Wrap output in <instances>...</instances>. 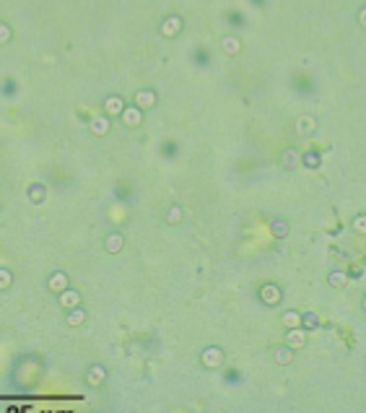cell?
<instances>
[{
  "mask_svg": "<svg viewBox=\"0 0 366 413\" xmlns=\"http://www.w3.org/2000/svg\"><path fill=\"white\" fill-rule=\"evenodd\" d=\"M353 229H356L358 234H366V216H356V218H353Z\"/></svg>",
  "mask_w": 366,
  "mask_h": 413,
  "instance_id": "44dd1931",
  "label": "cell"
},
{
  "mask_svg": "<svg viewBox=\"0 0 366 413\" xmlns=\"http://www.w3.org/2000/svg\"><path fill=\"white\" fill-rule=\"evenodd\" d=\"M306 325H309V328L317 325V317H315V314H309V317H306Z\"/></svg>",
  "mask_w": 366,
  "mask_h": 413,
  "instance_id": "d4e9b609",
  "label": "cell"
},
{
  "mask_svg": "<svg viewBox=\"0 0 366 413\" xmlns=\"http://www.w3.org/2000/svg\"><path fill=\"white\" fill-rule=\"evenodd\" d=\"M358 23L366 29V8H361V11H358Z\"/></svg>",
  "mask_w": 366,
  "mask_h": 413,
  "instance_id": "7402d4cb",
  "label": "cell"
},
{
  "mask_svg": "<svg viewBox=\"0 0 366 413\" xmlns=\"http://www.w3.org/2000/svg\"><path fill=\"white\" fill-rule=\"evenodd\" d=\"M304 161L315 166V164H317V156H315V154H306V156H304Z\"/></svg>",
  "mask_w": 366,
  "mask_h": 413,
  "instance_id": "cb8c5ba5",
  "label": "cell"
},
{
  "mask_svg": "<svg viewBox=\"0 0 366 413\" xmlns=\"http://www.w3.org/2000/svg\"><path fill=\"white\" fill-rule=\"evenodd\" d=\"M104 377H107V372H104V367H99V364L89 367V372H86V382H89L91 387L101 385V382H104Z\"/></svg>",
  "mask_w": 366,
  "mask_h": 413,
  "instance_id": "52a82bcc",
  "label": "cell"
},
{
  "mask_svg": "<svg viewBox=\"0 0 366 413\" xmlns=\"http://www.w3.org/2000/svg\"><path fill=\"white\" fill-rule=\"evenodd\" d=\"M179 29H182V18H179V16H169V18L164 21V26H161V34H164V37H174Z\"/></svg>",
  "mask_w": 366,
  "mask_h": 413,
  "instance_id": "8992f818",
  "label": "cell"
},
{
  "mask_svg": "<svg viewBox=\"0 0 366 413\" xmlns=\"http://www.w3.org/2000/svg\"><path fill=\"white\" fill-rule=\"evenodd\" d=\"M221 44H223V50H226L229 55H237V52L242 50V42H239V39H237L234 34H229V37H223V39H221Z\"/></svg>",
  "mask_w": 366,
  "mask_h": 413,
  "instance_id": "7c38bea8",
  "label": "cell"
},
{
  "mask_svg": "<svg viewBox=\"0 0 366 413\" xmlns=\"http://www.w3.org/2000/svg\"><path fill=\"white\" fill-rule=\"evenodd\" d=\"M260 297H263V302H265V304H278L280 291H278V286H275V283H268V286H263Z\"/></svg>",
  "mask_w": 366,
  "mask_h": 413,
  "instance_id": "ba28073f",
  "label": "cell"
},
{
  "mask_svg": "<svg viewBox=\"0 0 366 413\" xmlns=\"http://www.w3.org/2000/svg\"><path fill=\"white\" fill-rule=\"evenodd\" d=\"M304 343H306V330H304V328H291V330L286 333V346L301 348Z\"/></svg>",
  "mask_w": 366,
  "mask_h": 413,
  "instance_id": "3957f363",
  "label": "cell"
},
{
  "mask_svg": "<svg viewBox=\"0 0 366 413\" xmlns=\"http://www.w3.org/2000/svg\"><path fill=\"white\" fill-rule=\"evenodd\" d=\"M125 109H127V107H125L122 96H117V94H112V96L104 99V112H107V117H117V114H122Z\"/></svg>",
  "mask_w": 366,
  "mask_h": 413,
  "instance_id": "7a4b0ae2",
  "label": "cell"
},
{
  "mask_svg": "<svg viewBox=\"0 0 366 413\" xmlns=\"http://www.w3.org/2000/svg\"><path fill=\"white\" fill-rule=\"evenodd\" d=\"M29 195H32V200H34V198H37V200H39V198H42V190H32V192H29Z\"/></svg>",
  "mask_w": 366,
  "mask_h": 413,
  "instance_id": "83f0119b",
  "label": "cell"
},
{
  "mask_svg": "<svg viewBox=\"0 0 366 413\" xmlns=\"http://www.w3.org/2000/svg\"><path fill=\"white\" fill-rule=\"evenodd\" d=\"M11 283V276H8V271H3V288Z\"/></svg>",
  "mask_w": 366,
  "mask_h": 413,
  "instance_id": "4316f807",
  "label": "cell"
},
{
  "mask_svg": "<svg viewBox=\"0 0 366 413\" xmlns=\"http://www.w3.org/2000/svg\"><path fill=\"white\" fill-rule=\"evenodd\" d=\"M107 130H109V120H107V117H94V120H91V133L104 135Z\"/></svg>",
  "mask_w": 366,
  "mask_h": 413,
  "instance_id": "9a60e30c",
  "label": "cell"
},
{
  "mask_svg": "<svg viewBox=\"0 0 366 413\" xmlns=\"http://www.w3.org/2000/svg\"><path fill=\"white\" fill-rule=\"evenodd\" d=\"M270 229H273V237H289V221H283V218H275L273 224H270Z\"/></svg>",
  "mask_w": 366,
  "mask_h": 413,
  "instance_id": "4fadbf2b",
  "label": "cell"
},
{
  "mask_svg": "<svg viewBox=\"0 0 366 413\" xmlns=\"http://www.w3.org/2000/svg\"><path fill=\"white\" fill-rule=\"evenodd\" d=\"M286 164H289V169H294V164H296V156H294V154H286Z\"/></svg>",
  "mask_w": 366,
  "mask_h": 413,
  "instance_id": "603a6c76",
  "label": "cell"
},
{
  "mask_svg": "<svg viewBox=\"0 0 366 413\" xmlns=\"http://www.w3.org/2000/svg\"><path fill=\"white\" fill-rule=\"evenodd\" d=\"M346 283H348L346 273H330V286H346Z\"/></svg>",
  "mask_w": 366,
  "mask_h": 413,
  "instance_id": "ffe728a7",
  "label": "cell"
},
{
  "mask_svg": "<svg viewBox=\"0 0 366 413\" xmlns=\"http://www.w3.org/2000/svg\"><path fill=\"white\" fill-rule=\"evenodd\" d=\"M122 250V234H109L107 237V252H120Z\"/></svg>",
  "mask_w": 366,
  "mask_h": 413,
  "instance_id": "5bb4252c",
  "label": "cell"
},
{
  "mask_svg": "<svg viewBox=\"0 0 366 413\" xmlns=\"http://www.w3.org/2000/svg\"><path fill=\"white\" fill-rule=\"evenodd\" d=\"M83 320H86V314H83V309H78V307H75V309L68 314V325H81Z\"/></svg>",
  "mask_w": 366,
  "mask_h": 413,
  "instance_id": "ac0fdd59",
  "label": "cell"
},
{
  "mask_svg": "<svg viewBox=\"0 0 366 413\" xmlns=\"http://www.w3.org/2000/svg\"><path fill=\"white\" fill-rule=\"evenodd\" d=\"M296 130L304 135V133H315V120L312 117H301V120L296 123Z\"/></svg>",
  "mask_w": 366,
  "mask_h": 413,
  "instance_id": "2e32d148",
  "label": "cell"
},
{
  "mask_svg": "<svg viewBox=\"0 0 366 413\" xmlns=\"http://www.w3.org/2000/svg\"><path fill=\"white\" fill-rule=\"evenodd\" d=\"M273 361L275 364H291L294 361V348L291 346H278V348H273Z\"/></svg>",
  "mask_w": 366,
  "mask_h": 413,
  "instance_id": "277c9868",
  "label": "cell"
},
{
  "mask_svg": "<svg viewBox=\"0 0 366 413\" xmlns=\"http://www.w3.org/2000/svg\"><path fill=\"white\" fill-rule=\"evenodd\" d=\"M200 361H203V367L216 369V367H221V361H223V353H221V348L211 346V348H205V351L200 353Z\"/></svg>",
  "mask_w": 366,
  "mask_h": 413,
  "instance_id": "6da1fadb",
  "label": "cell"
},
{
  "mask_svg": "<svg viewBox=\"0 0 366 413\" xmlns=\"http://www.w3.org/2000/svg\"><path fill=\"white\" fill-rule=\"evenodd\" d=\"M166 221H169V224H177V221H182V208H179V205H172V208H169Z\"/></svg>",
  "mask_w": 366,
  "mask_h": 413,
  "instance_id": "d6986e66",
  "label": "cell"
},
{
  "mask_svg": "<svg viewBox=\"0 0 366 413\" xmlns=\"http://www.w3.org/2000/svg\"><path fill=\"white\" fill-rule=\"evenodd\" d=\"M363 309H366V297H363Z\"/></svg>",
  "mask_w": 366,
  "mask_h": 413,
  "instance_id": "f1b7e54d",
  "label": "cell"
},
{
  "mask_svg": "<svg viewBox=\"0 0 366 413\" xmlns=\"http://www.w3.org/2000/svg\"><path fill=\"white\" fill-rule=\"evenodd\" d=\"M153 104H156V94H153V91H138V94H135V107L148 109V107H153Z\"/></svg>",
  "mask_w": 366,
  "mask_h": 413,
  "instance_id": "9c48e42d",
  "label": "cell"
},
{
  "mask_svg": "<svg viewBox=\"0 0 366 413\" xmlns=\"http://www.w3.org/2000/svg\"><path fill=\"white\" fill-rule=\"evenodd\" d=\"M49 288L63 294V291L68 288V278H65V273H55V276H49Z\"/></svg>",
  "mask_w": 366,
  "mask_h": 413,
  "instance_id": "8fae6325",
  "label": "cell"
},
{
  "mask_svg": "<svg viewBox=\"0 0 366 413\" xmlns=\"http://www.w3.org/2000/svg\"><path fill=\"white\" fill-rule=\"evenodd\" d=\"M78 302H81L78 291H68V288H65V291L60 294V304H63V307H68V309H75V307H78Z\"/></svg>",
  "mask_w": 366,
  "mask_h": 413,
  "instance_id": "30bf717a",
  "label": "cell"
},
{
  "mask_svg": "<svg viewBox=\"0 0 366 413\" xmlns=\"http://www.w3.org/2000/svg\"><path fill=\"white\" fill-rule=\"evenodd\" d=\"M0 39L8 42V26H3V32H0Z\"/></svg>",
  "mask_w": 366,
  "mask_h": 413,
  "instance_id": "484cf974",
  "label": "cell"
},
{
  "mask_svg": "<svg viewBox=\"0 0 366 413\" xmlns=\"http://www.w3.org/2000/svg\"><path fill=\"white\" fill-rule=\"evenodd\" d=\"M140 120H143V114H140V107H127L125 112H122V123L127 125V128H135V125H140Z\"/></svg>",
  "mask_w": 366,
  "mask_h": 413,
  "instance_id": "5b68a950",
  "label": "cell"
},
{
  "mask_svg": "<svg viewBox=\"0 0 366 413\" xmlns=\"http://www.w3.org/2000/svg\"><path fill=\"white\" fill-rule=\"evenodd\" d=\"M283 322H286L289 328H299V325H301V314H299V312H286V314H283Z\"/></svg>",
  "mask_w": 366,
  "mask_h": 413,
  "instance_id": "e0dca14e",
  "label": "cell"
}]
</instances>
